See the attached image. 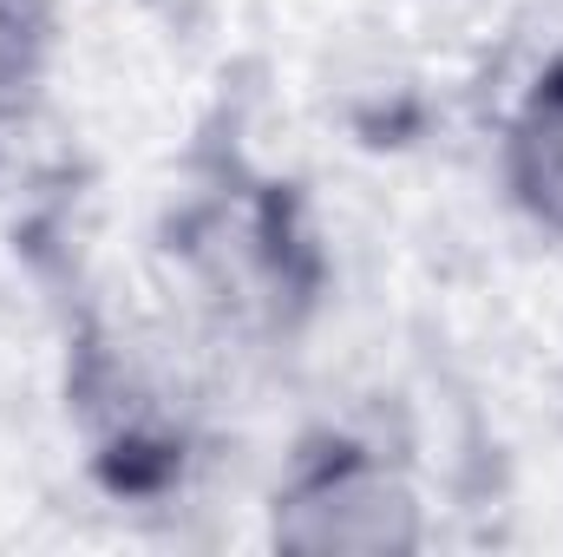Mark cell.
<instances>
[{"label":"cell","mask_w":563,"mask_h":557,"mask_svg":"<svg viewBox=\"0 0 563 557\" xmlns=\"http://www.w3.org/2000/svg\"><path fill=\"white\" fill-rule=\"evenodd\" d=\"M498 171L525 223L563 243V53L544 59L531 86L518 92L505 119V144H498Z\"/></svg>","instance_id":"obj_2"},{"label":"cell","mask_w":563,"mask_h":557,"mask_svg":"<svg viewBox=\"0 0 563 557\" xmlns=\"http://www.w3.org/2000/svg\"><path fill=\"white\" fill-rule=\"evenodd\" d=\"M269 538L301 557H400L426 545L420 485L361 439L301 452L269 499Z\"/></svg>","instance_id":"obj_1"},{"label":"cell","mask_w":563,"mask_h":557,"mask_svg":"<svg viewBox=\"0 0 563 557\" xmlns=\"http://www.w3.org/2000/svg\"><path fill=\"white\" fill-rule=\"evenodd\" d=\"M59 66V0H0V139L33 119Z\"/></svg>","instance_id":"obj_3"}]
</instances>
